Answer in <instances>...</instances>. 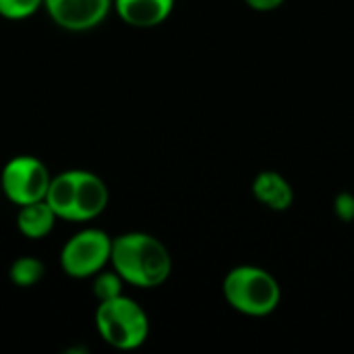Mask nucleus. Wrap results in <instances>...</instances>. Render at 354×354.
I'll use <instances>...</instances> for the list:
<instances>
[{
	"mask_svg": "<svg viewBox=\"0 0 354 354\" xmlns=\"http://www.w3.org/2000/svg\"><path fill=\"white\" fill-rule=\"evenodd\" d=\"M251 10H257V12H272L276 8H280L286 0H243Z\"/></svg>",
	"mask_w": 354,
	"mask_h": 354,
	"instance_id": "nucleus-15",
	"label": "nucleus"
},
{
	"mask_svg": "<svg viewBox=\"0 0 354 354\" xmlns=\"http://www.w3.org/2000/svg\"><path fill=\"white\" fill-rule=\"evenodd\" d=\"M50 21L71 33H83L100 27L114 10V0H44Z\"/></svg>",
	"mask_w": 354,
	"mask_h": 354,
	"instance_id": "nucleus-7",
	"label": "nucleus"
},
{
	"mask_svg": "<svg viewBox=\"0 0 354 354\" xmlns=\"http://www.w3.org/2000/svg\"><path fill=\"white\" fill-rule=\"evenodd\" d=\"M253 197L272 212H286L295 203V189L290 180L276 170H261L251 185Z\"/></svg>",
	"mask_w": 354,
	"mask_h": 354,
	"instance_id": "nucleus-9",
	"label": "nucleus"
},
{
	"mask_svg": "<svg viewBox=\"0 0 354 354\" xmlns=\"http://www.w3.org/2000/svg\"><path fill=\"white\" fill-rule=\"evenodd\" d=\"M52 176L50 168L37 156H15L0 170L2 195L17 207L41 201L46 199Z\"/></svg>",
	"mask_w": 354,
	"mask_h": 354,
	"instance_id": "nucleus-6",
	"label": "nucleus"
},
{
	"mask_svg": "<svg viewBox=\"0 0 354 354\" xmlns=\"http://www.w3.org/2000/svg\"><path fill=\"white\" fill-rule=\"evenodd\" d=\"M176 0H114L116 17L135 29H153L166 23Z\"/></svg>",
	"mask_w": 354,
	"mask_h": 354,
	"instance_id": "nucleus-8",
	"label": "nucleus"
},
{
	"mask_svg": "<svg viewBox=\"0 0 354 354\" xmlns=\"http://www.w3.org/2000/svg\"><path fill=\"white\" fill-rule=\"evenodd\" d=\"M56 222H58V216L54 214V209L50 207V203L46 199L17 207L15 226H17L19 234L25 236L27 241H41V239L50 236Z\"/></svg>",
	"mask_w": 354,
	"mask_h": 354,
	"instance_id": "nucleus-10",
	"label": "nucleus"
},
{
	"mask_svg": "<svg viewBox=\"0 0 354 354\" xmlns=\"http://www.w3.org/2000/svg\"><path fill=\"white\" fill-rule=\"evenodd\" d=\"M0 197H4V195H2V183H0Z\"/></svg>",
	"mask_w": 354,
	"mask_h": 354,
	"instance_id": "nucleus-16",
	"label": "nucleus"
},
{
	"mask_svg": "<svg viewBox=\"0 0 354 354\" xmlns=\"http://www.w3.org/2000/svg\"><path fill=\"white\" fill-rule=\"evenodd\" d=\"M110 268L116 270L129 286L151 290L168 282L172 255L158 236L133 230L112 236Z\"/></svg>",
	"mask_w": 354,
	"mask_h": 354,
	"instance_id": "nucleus-1",
	"label": "nucleus"
},
{
	"mask_svg": "<svg viewBox=\"0 0 354 354\" xmlns=\"http://www.w3.org/2000/svg\"><path fill=\"white\" fill-rule=\"evenodd\" d=\"M44 10V0H0V17L6 21H25Z\"/></svg>",
	"mask_w": 354,
	"mask_h": 354,
	"instance_id": "nucleus-13",
	"label": "nucleus"
},
{
	"mask_svg": "<svg viewBox=\"0 0 354 354\" xmlns=\"http://www.w3.org/2000/svg\"><path fill=\"white\" fill-rule=\"evenodd\" d=\"M334 216L344 222L351 224L354 222V195L348 191H342L334 197Z\"/></svg>",
	"mask_w": 354,
	"mask_h": 354,
	"instance_id": "nucleus-14",
	"label": "nucleus"
},
{
	"mask_svg": "<svg viewBox=\"0 0 354 354\" xmlns=\"http://www.w3.org/2000/svg\"><path fill=\"white\" fill-rule=\"evenodd\" d=\"M44 276H46V266H44L41 259H37L33 255L17 257L10 263V268H8V280H10V284H15L19 288H31Z\"/></svg>",
	"mask_w": 354,
	"mask_h": 354,
	"instance_id": "nucleus-11",
	"label": "nucleus"
},
{
	"mask_svg": "<svg viewBox=\"0 0 354 354\" xmlns=\"http://www.w3.org/2000/svg\"><path fill=\"white\" fill-rule=\"evenodd\" d=\"M93 322L97 336L110 348L122 353L141 348L151 332L147 311L127 295L97 303Z\"/></svg>",
	"mask_w": 354,
	"mask_h": 354,
	"instance_id": "nucleus-4",
	"label": "nucleus"
},
{
	"mask_svg": "<svg viewBox=\"0 0 354 354\" xmlns=\"http://www.w3.org/2000/svg\"><path fill=\"white\" fill-rule=\"evenodd\" d=\"M112 236L102 228H81L60 249L58 263L64 276L73 280H91L110 266Z\"/></svg>",
	"mask_w": 354,
	"mask_h": 354,
	"instance_id": "nucleus-5",
	"label": "nucleus"
},
{
	"mask_svg": "<svg viewBox=\"0 0 354 354\" xmlns=\"http://www.w3.org/2000/svg\"><path fill=\"white\" fill-rule=\"evenodd\" d=\"M124 286H127V282L122 280V276L116 270H112L110 266L91 278V295L95 297L97 303L124 295Z\"/></svg>",
	"mask_w": 354,
	"mask_h": 354,
	"instance_id": "nucleus-12",
	"label": "nucleus"
},
{
	"mask_svg": "<svg viewBox=\"0 0 354 354\" xmlns=\"http://www.w3.org/2000/svg\"><path fill=\"white\" fill-rule=\"evenodd\" d=\"M222 295L230 309L247 317H268L282 301L280 282L259 266H236L222 280Z\"/></svg>",
	"mask_w": 354,
	"mask_h": 354,
	"instance_id": "nucleus-3",
	"label": "nucleus"
},
{
	"mask_svg": "<svg viewBox=\"0 0 354 354\" xmlns=\"http://www.w3.org/2000/svg\"><path fill=\"white\" fill-rule=\"evenodd\" d=\"M46 201L58 220L85 224L100 218L110 201L108 185L91 170H64L52 176Z\"/></svg>",
	"mask_w": 354,
	"mask_h": 354,
	"instance_id": "nucleus-2",
	"label": "nucleus"
}]
</instances>
